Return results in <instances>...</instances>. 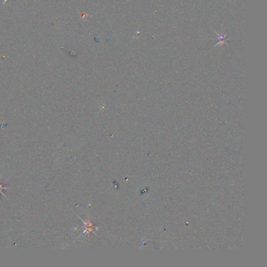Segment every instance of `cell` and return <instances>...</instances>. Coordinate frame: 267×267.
<instances>
[{"instance_id":"obj_2","label":"cell","mask_w":267,"mask_h":267,"mask_svg":"<svg viewBox=\"0 0 267 267\" xmlns=\"http://www.w3.org/2000/svg\"><path fill=\"white\" fill-rule=\"evenodd\" d=\"M4 189H7V187H4L2 184L0 183V193H2V190H4Z\"/></svg>"},{"instance_id":"obj_1","label":"cell","mask_w":267,"mask_h":267,"mask_svg":"<svg viewBox=\"0 0 267 267\" xmlns=\"http://www.w3.org/2000/svg\"><path fill=\"white\" fill-rule=\"evenodd\" d=\"M82 222H83L84 223H85V231H84L83 232V233H85V232H86L87 233H90V232H92L93 231V228H94V226H93V225L92 224V223H90V221H89V220H88V221L86 222V223H85V222L83 221V220H82Z\"/></svg>"}]
</instances>
